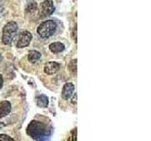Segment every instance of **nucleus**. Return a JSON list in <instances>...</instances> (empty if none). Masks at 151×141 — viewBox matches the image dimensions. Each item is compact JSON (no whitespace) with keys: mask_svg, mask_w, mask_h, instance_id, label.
Wrapping results in <instances>:
<instances>
[{"mask_svg":"<svg viewBox=\"0 0 151 141\" xmlns=\"http://www.w3.org/2000/svg\"><path fill=\"white\" fill-rule=\"evenodd\" d=\"M27 134L34 140H47L51 135V130L38 120H32L27 127Z\"/></svg>","mask_w":151,"mask_h":141,"instance_id":"f257e3e1","label":"nucleus"},{"mask_svg":"<svg viewBox=\"0 0 151 141\" xmlns=\"http://www.w3.org/2000/svg\"><path fill=\"white\" fill-rule=\"evenodd\" d=\"M18 32V26L15 22L11 21L6 24L3 28L2 35V42L6 45H9L12 42L14 37L16 36Z\"/></svg>","mask_w":151,"mask_h":141,"instance_id":"f03ea898","label":"nucleus"},{"mask_svg":"<svg viewBox=\"0 0 151 141\" xmlns=\"http://www.w3.org/2000/svg\"><path fill=\"white\" fill-rule=\"evenodd\" d=\"M57 30V25L54 21L47 20L42 22L37 28V33L42 39H48L55 34Z\"/></svg>","mask_w":151,"mask_h":141,"instance_id":"7ed1b4c3","label":"nucleus"},{"mask_svg":"<svg viewBox=\"0 0 151 141\" xmlns=\"http://www.w3.org/2000/svg\"><path fill=\"white\" fill-rule=\"evenodd\" d=\"M32 40V35L30 32L27 30H24L21 32L20 36H19V40L17 41V48H25V47L28 46Z\"/></svg>","mask_w":151,"mask_h":141,"instance_id":"20e7f679","label":"nucleus"},{"mask_svg":"<svg viewBox=\"0 0 151 141\" xmlns=\"http://www.w3.org/2000/svg\"><path fill=\"white\" fill-rule=\"evenodd\" d=\"M55 11V6L51 0H45L41 4V13L42 16H49Z\"/></svg>","mask_w":151,"mask_h":141,"instance_id":"39448f33","label":"nucleus"},{"mask_svg":"<svg viewBox=\"0 0 151 141\" xmlns=\"http://www.w3.org/2000/svg\"><path fill=\"white\" fill-rule=\"evenodd\" d=\"M75 90V85L73 83H66L63 88V91H61V97L64 100H69L74 94Z\"/></svg>","mask_w":151,"mask_h":141,"instance_id":"423d86ee","label":"nucleus"},{"mask_svg":"<svg viewBox=\"0 0 151 141\" xmlns=\"http://www.w3.org/2000/svg\"><path fill=\"white\" fill-rule=\"evenodd\" d=\"M60 68V64L58 62H55V61H49L45 65V68L44 70L46 74L51 75V74H54L56 73Z\"/></svg>","mask_w":151,"mask_h":141,"instance_id":"0eeeda50","label":"nucleus"},{"mask_svg":"<svg viewBox=\"0 0 151 141\" xmlns=\"http://www.w3.org/2000/svg\"><path fill=\"white\" fill-rule=\"evenodd\" d=\"M12 110V105L9 101L0 102V119L6 117Z\"/></svg>","mask_w":151,"mask_h":141,"instance_id":"6e6552de","label":"nucleus"},{"mask_svg":"<svg viewBox=\"0 0 151 141\" xmlns=\"http://www.w3.org/2000/svg\"><path fill=\"white\" fill-rule=\"evenodd\" d=\"M36 103L38 107L40 108H45L48 106V103H49V100H48V97L46 95H44V94H41L37 98H36Z\"/></svg>","mask_w":151,"mask_h":141,"instance_id":"1a4fd4ad","label":"nucleus"},{"mask_svg":"<svg viewBox=\"0 0 151 141\" xmlns=\"http://www.w3.org/2000/svg\"><path fill=\"white\" fill-rule=\"evenodd\" d=\"M65 49V45L61 42H53L49 45V50L52 52V53H55V54H58V53H61L63 51H64Z\"/></svg>","mask_w":151,"mask_h":141,"instance_id":"9d476101","label":"nucleus"},{"mask_svg":"<svg viewBox=\"0 0 151 141\" xmlns=\"http://www.w3.org/2000/svg\"><path fill=\"white\" fill-rule=\"evenodd\" d=\"M41 56L42 55L40 52H38L36 50H31L29 51V53L27 55V60H28V62H30L31 64H34L41 58Z\"/></svg>","mask_w":151,"mask_h":141,"instance_id":"9b49d317","label":"nucleus"},{"mask_svg":"<svg viewBox=\"0 0 151 141\" xmlns=\"http://www.w3.org/2000/svg\"><path fill=\"white\" fill-rule=\"evenodd\" d=\"M68 70L72 73H77V59H73L68 64Z\"/></svg>","mask_w":151,"mask_h":141,"instance_id":"f8f14e48","label":"nucleus"},{"mask_svg":"<svg viewBox=\"0 0 151 141\" xmlns=\"http://www.w3.org/2000/svg\"><path fill=\"white\" fill-rule=\"evenodd\" d=\"M27 12H30V13H33V12H35L37 11V4L35 2H31L30 4H28L27 6Z\"/></svg>","mask_w":151,"mask_h":141,"instance_id":"ddd939ff","label":"nucleus"},{"mask_svg":"<svg viewBox=\"0 0 151 141\" xmlns=\"http://www.w3.org/2000/svg\"><path fill=\"white\" fill-rule=\"evenodd\" d=\"M0 140H4V141H13L14 139L12 137H11L9 135H8L1 134V135H0Z\"/></svg>","mask_w":151,"mask_h":141,"instance_id":"4468645a","label":"nucleus"},{"mask_svg":"<svg viewBox=\"0 0 151 141\" xmlns=\"http://www.w3.org/2000/svg\"><path fill=\"white\" fill-rule=\"evenodd\" d=\"M69 140H72V141L77 140V129H74L72 132H71V136H70Z\"/></svg>","mask_w":151,"mask_h":141,"instance_id":"2eb2a0df","label":"nucleus"},{"mask_svg":"<svg viewBox=\"0 0 151 141\" xmlns=\"http://www.w3.org/2000/svg\"><path fill=\"white\" fill-rule=\"evenodd\" d=\"M72 35H73V39H74V41H75L76 42H77V26H76L74 27Z\"/></svg>","mask_w":151,"mask_h":141,"instance_id":"dca6fc26","label":"nucleus"},{"mask_svg":"<svg viewBox=\"0 0 151 141\" xmlns=\"http://www.w3.org/2000/svg\"><path fill=\"white\" fill-rule=\"evenodd\" d=\"M72 103H77V93L74 94V96H73V99H72Z\"/></svg>","mask_w":151,"mask_h":141,"instance_id":"f3484780","label":"nucleus"},{"mask_svg":"<svg viewBox=\"0 0 151 141\" xmlns=\"http://www.w3.org/2000/svg\"><path fill=\"white\" fill-rule=\"evenodd\" d=\"M3 83H4V80H3V76L0 74V88L3 87Z\"/></svg>","mask_w":151,"mask_h":141,"instance_id":"a211bd4d","label":"nucleus"},{"mask_svg":"<svg viewBox=\"0 0 151 141\" xmlns=\"http://www.w3.org/2000/svg\"><path fill=\"white\" fill-rule=\"evenodd\" d=\"M4 126V124H2V123H0V128H2V127Z\"/></svg>","mask_w":151,"mask_h":141,"instance_id":"6ab92c4d","label":"nucleus"},{"mask_svg":"<svg viewBox=\"0 0 151 141\" xmlns=\"http://www.w3.org/2000/svg\"><path fill=\"white\" fill-rule=\"evenodd\" d=\"M0 60H1V56H0Z\"/></svg>","mask_w":151,"mask_h":141,"instance_id":"aec40b11","label":"nucleus"},{"mask_svg":"<svg viewBox=\"0 0 151 141\" xmlns=\"http://www.w3.org/2000/svg\"><path fill=\"white\" fill-rule=\"evenodd\" d=\"M0 11H1V9H0Z\"/></svg>","mask_w":151,"mask_h":141,"instance_id":"412c9836","label":"nucleus"}]
</instances>
